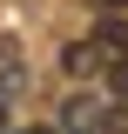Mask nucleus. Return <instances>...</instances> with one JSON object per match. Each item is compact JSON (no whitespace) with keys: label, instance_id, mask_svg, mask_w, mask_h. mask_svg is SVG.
<instances>
[{"label":"nucleus","instance_id":"obj_1","mask_svg":"<svg viewBox=\"0 0 128 134\" xmlns=\"http://www.w3.org/2000/svg\"><path fill=\"white\" fill-rule=\"evenodd\" d=\"M101 114H108V107H101L95 94H74L67 114H61V127H67V134H101Z\"/></svg>","mask_w":128,"mask_h":134},{"label":"nucleus","instance_id":"obj_2","mask_svg":"<svg viewBox=\"0 0 128 134\" xmlns=\"http://www.w3.org/2000/svg\"><path fill=\"white\" fill-rule=\"evenodd\" d=\"M101 60H108V47H101V40H74V47L61 54L67 74H101Z\"/></svg>","mask_w":128,"mask_h":134},{"label":"nucleus","instance_id":"obj_3","mask_svg":"<svg viewBox=\"0 0 128 134\" xmlns=\"http://www.w3.org/2000/svg\"><path fill=\"white\" fill-rule=\"evenodd\" d=\"M95 40H101V47H121V54H128V27H121V20H115V14L101 20V34H95Z\"/></svg>","mask_w":128,"mask_h":134},{"label":"nucleus","instance_id":"obj_4","mask_svg":"<svg viewBox=\"0 0 128 134\" xmlns=\"http://www.w3.org/2000/svg\"><path fill=\"white\" fill-rule=\"evenodd\" d=\"M108 87L128 100V54H115V60H108Z\"/></svg>","mask_w":128,"mask_h":134},{"label":"nucleus","instance_id":"obj_5","mask_svg":"<svg viewBox=\"0 0 128 134\" xmlns=\"http://www.w3.org/2000/svg\"><path fill=\"white\" fill-rule=\"evenodd\" d=\"M101 134H128V107H108L101 114Z\"/></svg>","mask_w":128,"mask_h":134},{"label":"nucleus","instance_id":"obj_6","mask_svg":"<svg viewBox=\"0 0 128 134\" xmlns=\"http://www.w3.org/2000/svg\"><path fill=\"white\" fill-rule=\"evenodd\" d=\"M88 7H95V14H121L128 0H88Z\"/></svg>","mask_w":128,"mask_h":134},{"label":"nucleus","instance_id":"obj_7","mask_svg":"<svg viewBox=\"0 0 128 134\" xmlns=\"http://www.w3.org/2000/svg\"><path fill=\"white\" fill-rule=\"evenodd\" d=\"M27 134H61V127H27Z\"/></svg>","mask_w":128,"mask_h":134},{"label":"nucleus","instance_id":"obj_8","mask_svg":"<svg viewBox=\"0 0 128 134\" xmlns=\"http://www.w3.org/2000/svg\"><path fill=\"white\" fill-rule=\"evenodd\" d=\"M0 127H7V114H0Z\"/></svg>","mask_w":128,"mask_h":134}]
</instances>
